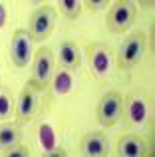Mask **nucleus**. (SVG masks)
I'll use <instances>...</instances> for the list:
<instances>
[{
  "label": "nucleus",
  "mask_w": 155,
  "mask_h": 157,
  "mask_svg": "<svg viewBox=\"0 0 155 157\" xmlns=\"http://www.w3.org/2000/svg\"><path fill=\"white\" fill-rule=\"evenodd\" d=\"M46 155L48 157H62V155H66V149L64 147H52L50 151H46Z\"/></svg>",
  "instance_id": "20"
},
{
  "label": "nucleus",
  "mask_w": 155,
  "mask_h": 157,
  "mask_svg": "<svg viewBox=\"0 0 155 157\" xmlns=\"http://www.w3.org/2000/svg\"><path fill=\"white\" fill-rule=\"evenodd\" d=\"M58 8L68 20H76L81 12V0H58Z\"/></svg>",
  "instance_id": "14"
},
{
  "label": "nucleus",
  "mask_w": 155,
  "mask_h": 157,
  "mask_svg": "<svg viewBox=\"0 0 155 157\" xmlns=\"http://www.w3.org/2000/svg\"><path fill=\"white\" fill-rule=\"evenodd\" d=\"M109 139L104 131H89L80 139V153L85 157H104L108 155Z\"/></svg>",
  "instance_id": "9"
},
{
  "label": "nucleus",
  "mask_w": 155,
  "mask_h": 157,
  "mask_svg": "<svg viewBox=\"0 0 155 157\" xmlns=\"http://www.w3.org/2000/svg\"><path fill=\"white\" fill-rule=\"evenodd\" d=\"M123 107H125V115H127L129 123H133V125L143 123L145 117H147V100L141 94L127 96V100L123 101Z\"/></svg>",
  "instance_id": "11"
},
{
  "label": "nucleus",
  "mask_w": 155,
  "mask_h": 157,
  "mask_svg": "<svg viewBox=\"0 0 155 157\" xmlns=\"http://www.w3.org/2000/svg\"><path fill=\"white\" fill-rule=\"evenodd\" d=\"M97 121L104 127H113L123 115V96L117 90H109L101 96L96 109Z\"/></svg>",
  "instance_id": "5"
},
{
  "label": "nucleus",
  "mask_w": 155,
  "mask_h": 157,
  "mask_svg": "<svg viewBox=\"0 0 155 157\" xmlns=\"http://www.w3.org/2000/svg\"><path fill=\"white\" fill-rule=\"evenodd\" d=\"M70 88V76H68V70H64L58 78H56V90L58 92H66Z\"/></svg>",
  "instance_id": "19"
},
{
  "label": "nucleus",
  "mask_w": 155,
  "mask_h": 157,
  "mask_svg": "<svg viewBox=\"0 0 155 157\" xmlns=\"http://www.w3.org/2000/svg\"><path fill=\"white\" fill-rule=\"evenodd\" d=\"M60 64L68 72H78L81 68V58H80V48L72 40H64L60 44Z\"/></svg>",
  "instance_id": "12"
},
{
  "label": "nucleus",
  "mask_w": 155,
  "mask_h": 157,
  "mask_svg": "<svg viewBox=\"0 0 155 157\" xmlns=\"http://www.w3.org/2000/svg\"><path fill=\"white\" fill-rule=\"evenodd\" d=\"M38 104H40V98H38V90L34 86L26 84L22 88L18 96V101L14 105V115L18 119V123H26V121H32L38 111Z\"/></svg>",
  "instance_id": "7"
},
{
  "label": "nucleus",
  "mask_w": 155,
  "mask_h": 157,
  "mask_svg": "<svg viewBox=\"0 0 155 157\" xmlns=\"http://www.w3.org/2000/svg\"><path fill=\"white\" fill-rule=\"evenodd\" d=\"M88 64L93 76H105L112 70V54L105 44L93 42L88 46Z\"/></svg>",
  "instance_id": "8"
},
{
  "label": "nucleus",
  "mask_w": 155,
  "mask_h": 157,
  "mask_svg": "<svg viewBox=\"0 0 155 157\" xmlns=\"http://www.w3.org/2000/svg\"><path fill=\"white\" fill-rule=\"evenodd\" d=\"M4 155H8V157H28V155H30V149H28V147L20 141L18 145H14L12 149H8Z\"/></svg>",
  "instance_id": "17"
},
{
  "label": "nucleus",
  "mask_w": 155,
  "mask_h": 157,
  "mask_svg": "<svg viewBox=\"0 0 155 157\" xmlns=\"http://www.w3.org/2000/svg\"><path fill=\"white\" fill-rule=\"evenodd\" d=\"M40 139H42V145H44V153L50 151L52 147L56 145V143H54V133H52L50 125H42V127H40Z\"/></svg>",
  "instance_id": "16"
},
{
  "label": "nucleus",
  "mask_w": 155,
  "mask_h": 157,
  "mask_svg": "<svg viewBox=\"0 0 155 157\" xmlns=\"http://www.w3.org/2000/svg\"><path fill=\"white\" fill-rule=\"evenodd\" d=\"M4 22H6V8L0 4V28L4 26Z\"/></svg>",
  "instance_id": "21"
},
{
  "label": "nucleus",
  "mask_w": 155,
  "mask_h": 157,
  "mask_svg": "<svg viewBox=\"0 0 155 157\" xmlns=\"http://www.w3.org/2000/svg\"><path fill=\"white\" fill-rule=\"evenodd\" d=\"M56 18H58V12L50 4H44L32 12L30 20H28V34H30L32 42H44L54 32Z\"/></svg>",
  "instance_id": "4"
},
{
  "label": "nucleus",
  "mask_w": 155,
  "mask_h": 157,
  "mask_svg": "<svg viewBox=\"0 0 155 157\" xmlns=\"http://www.w3.org/2000/svg\"><path fill=\"white\" fill-rule=\"evenodd\" d=\"M109 2H112V0H84L85 8H88L89 12H101Z\"/></svg>",
  "instance_id": "18"
},
{
  "label": "nucleus",
  "mask_w": 155,
  "mask_h": 157,
  "mask_svg": "<svg viewBox=\"0 0 155 157\" xmlns=\"http://www.w3.org/2000/svg\"><path fill=\"white\" fill-rule=\"evenodd\" d=\"M12 113V98L8 90H0V119Z\"/></svg>",
  "instance_id": "15"
},
{
  "label": "nucleus",
  "mask_w": 155,
  "mask_h": 157,
  "mask_svg": "<svg viewBox=\"0 0 155 157\" xmlns=\"http://www.w3.org/2000/svg\"><path fill=\"white\" fill-rule=\"evenodd\" d=\"M30 2H32V4H42L44 0H30Z\"/></svg>",
  "instance_id": "23"
},
{
  "label": "nucleus",
  "mask_w": 155,
  "mask_h": 157,
  "mask_svg": "<svg viewBox=\"0 0 155 157\" xmlns=\"http://www.w3.org/2000/svg\"><path fill=\"white\" fill-rule=\"evenodd\" d=\"M137 2H139V6H143V8H153L155 0H137Z\"/></svg>",
  "instance_id": "22"
},
{
  "label": "nucleus",
  "mask_w": 155,
  "mask_h": 157,
  "mask_svg": "<svg viewBox=\"0 0 155 157\" xmlns=\"http://www.w3.org/2000/svg\"><path fill=\"white\" fill-rule=\"evenodd\" d=\"M22 141V127L18 123H0V153H6Z\"/></svg>",
  "instance_id": "13"
},
{
  "label": "nucleus",
  "mask_w": 155,
  "mask_h": 157,
  "mask_svg": "<svg viewBox=\"0 0 155 157\" xmlns=\"http://www.w3.org/2000/svg\"><path fill=\"white\" fill-rule=\"evenodd\" d=\"M137 18V8L133 0H115L105 16V28L113 34L127 32Z\"/></svg>",
  "instance_id": "3"
},
{
  "label": "nucleus",
  "mask_w": 155,
  "mask_h": 157,
  "mask_svg": "<svg viewBox=\"0 0 155 157\" xmlns=\"http://www.w3.org/2000/svg\"><path fill=\"white\" fill-rule=\"evenodd\" d=\"M145 52H147V32L139 30L127 34V38L119 44V50H117V58H115L117 68L133 70L145 58Z\"/></svg>",
  "instance_id": "1"
},
{
  "label": "nucleus",
  "mask_w": 155,
  "mask_h": 157,
  "mask_svg": "<svg viewBox=\"0 0 155 157\" xmlns=\"http://www.w3.org/2000/svg\"><path fill=\"white\" fill-rule=\"evenodd\" d=\"M115 151L119 157H141L147 155V143L135 133H123L115 143Z\"/></svg>",
  "instance_id": "10"
},
{
  "label": "nucleus",
  "mask_w": 155,
  "mask_h": 157,
  "mask_svg": "<svg viewBox=\"0 0 155 157\" xmlns=\"http://www.w3.org/2000/svg\"><path fill=\"white\" fill-rule=\"evenodd\" d=\"M56 72V56L50 48H38L32 60V76L28 84L34 86L38 92H44L52 86Z\"/></svg>",
  "instance_id": "2"
},
{
  "label": "nucleus",
  "mask_w": 155,
  "mask_h": 157,
  "mask_svg": "<svg viewBox=\"0 0 155 157\" xmlns=\"http://www.w3.org/2000/svg\"><path fill=\"white\" fill-rule=\"evenodd\" d=\"M10 60L14 68H26L32 60V38L28 30L16 28L10 38Z\"/></svg>",
  "instance_id": "6"
}]
</instances>
